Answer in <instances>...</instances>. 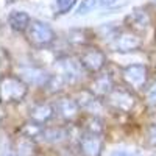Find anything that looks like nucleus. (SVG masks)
Returning a JSON list of instances; mask_svg holds the SVG:
<instances>
[{"mask_svg":"<svg viewBox=\"0 0 156 156\" xmlns=\"http://www.w3.org/2000/svg\"><path fill=\"white\" fill-rule=\"evenodd\" d=\"M154 36H156V30H154Z\"/></svg>","mask_w":156,"mask_h":156,"instance_id":"23","label":"nucleus"},{"mask_svg":"<svg viewBox=\"0 0 156 156\" xmlns=\"http://www.w3.org/2000/svg\"><path fill=\"white\" fill-rule=\"evenodd\" d=\"M78 109H80V106H78L76 100L67 98V97L59 98V100L56 101V106H55V111L58 112L59 117H62L64 120H72V119H75L76 114H78Z\"/></svg>","mask_w":156,"mask_h":156,"instance_id":"11","label":"nucleus"},{"mask_svg":"<svg viewBox=\"0 0 156 156\" xmlns=\"http://www.w3.org/2000/svg\"><path fill=\"white\" fill-rule=\"evenodd\" d=\"M22 75H27V78H28V81L31 83V84H45L47 86V83H48V80H50V75H47L44 70H41V69H25L23 72H22Z\"/></svg>","mask_w":156,"mask_h":156,"instance_id":"13","label":"nucleus"},{"mask_svg":"<svg viewBox=\"0 0 156 156\" xmlns=\"http://www.w3.org/2000/svg\"><path fill=\"white\" fill-rule=\"evenodd\" d=\"M75 2L76 0H56V8L61 14H66V12H69L73 8Z\"/></svg>","mask_w":156,"mask_h":156,"instance_id":"18","label":"nucleus"},{"mask_svg":"<svg viewBox=\"0 0 156 156\" xmlns=\"http://www.w3.org/2000/svg\"><path fill=\"white\" fill-rule=\"evenodd\" d=\"M8 156H16V154H8Z\"/></svg>","mask_w":156,"mask_h":156,"instance_id":"22","label":"nucleus"},{"mask_svg":"<svg viewBox=\"0 0 156 156\" xmlns=\"http://www.w3.org/2000/svg\"><path fill=\"white\" fill-rule=\"evenodd\" d=\"M8 23L14 31H25L30 28L31 19L28 16V12L25 11H11L8 16Z\"/></svg>","mask_w":156,"mask_h":156,"instance_id":"12","label":"nucleus"},{"mask_svg":"<svg viewBox=\"0 0 156 156\" xmlns=\"http://www.w3.org/2000/svg\"><path fill=\"white\" fill-rule=\"evenodd\" d=\"M80 64L81 67L86 70V72H90V73H97L100 72L106 64V55L103 53L101 50L95 48V47H90V48H86L81 56H80Z\"/></svg>","mask_w":156,"mask_h":156,"instance_id":"4","label":"nucleus"},{"mask_svg":"<svg viewBox=\"0 0 156 156\" xmlns=\"http://www.w3.org/2000/svg\"><path fill=\"white\" fill-rule=\"evenodd\" d=\"M140 45H142L140 37L131 31L120 33L114 39V44H112L114 50H117V51H134V50L140 48Z\"/></svg>","mask_w":156,"mask_h":156,"instance_id":"7","label":"nucleus"},{"mask_svg":"<svg viewBox=\"0 0 156 156\" xmlns=\"http://www.w3.org/2000/svg\"><path fill=\"white\" fill-rule=\"evenodd\" d=\"M53 115H55V108L48 103H37L30 109V119L36 125L47 123Z\"/></svg>","mask_w":156,"mask_h":156,"instance_id":"10","label":"nucleus"},{"mask_svg":"<svg viewBox=\"0 0 156 156\" xmlns=\"http://www.w3.org/2000/svg\"><path fill=\"white\" fill-rule=\"evenodd\" d=\"M147 139H148V144L156 147V123L150 125L148 128V133H147Z\"/></svg>","mask_w":156,"mask_h":156,"instance_id":"20","label":"nucleus"},{"mask_svg":"<svg viewBox=\"0 0 156 156\" xmlns=\"http://www.w3.org/2000/svg\"><path fill=\"white\" fill-rule=\"evenodd\" d=\"M28 92V86L22 78L6 76L2 80V100L6 103L22 101Z\"/></svg>","mask_w":156,"mask_h":156,"instance_id":"2","label":"nucleus"},{"mask_svg":"<svg viewBox=\"0 0 156 156\" xmlns=\"http://www.w3.org/2000/svg\"><path fill=\"white\" fill-rule=\"evenodd\" d=\"M80 151L83 156H100L103 151V140L97 134H84L80 139Z\"/></svg>","mask_w":156,"mask_h":156,"instance_id":"8","label":"nucleus"},{"mask_svg":"<svg viewBox=\"0 0 156 156\" xmlns=\"http://www.w3.org/2000/svg\"><path fill=\"white\" fill-rule=\"evenodd\" d=\"M109 156H140L139 150H134V148H117V150H112Z\"/></svg>","mask_w":156,"mask_h":156,"instance_id":"19","label":"nucleus"},{"mask_svg":"<svg viewBox=\"0 0 156 156\" xmlns=\"http://www.w3.org/2000/svg\"><path fill=\"white\" fill-rule=\"evenodd\" d=\"M98 6V0H81V3L80 6H78L76 9V14L78 16H84L87 14V12H90L94 8Z\"/></svg>","mask_w":156,"mask_h":156,"instance_id":"16","label":"nucleus"},{"mask_svg":"<svg viewBox=\"0 0 156 156\" xmlns=\"http://www.w3.org/2000/svg\"><path fill=\"white\" fill-rule=\"evenodd\" d=\"M56 39V34L53 31V28L50 27L47 22L42 20H33L30 23L28 28V41L37 47V48H44L48 47L50 44H53Z\"/></svg>","mask_w":156,"mask_h":156,"instance_id":"1","label":"nucleus"},{"mask_svg":"<svg viewBox=\"0 0 156 156\" xmlns=\"http://www.w3.org/2000/svg\"><path fill=\"white\" fill-rule=\"evenodd\" d=\"M145 101L148 106H156V81L151 83L145 90Z\"/></svg>","mask_w":156,"mask_h":156,"instance_id":"17","label":"nucleus"},{"mask_svg":"<svg viewBox=\"0 0 156 156\" xmlns=\"http://www.w3.org/2000/svg\"><path fill=\"white\" fill-rule=\"evenodd\" d=\"M129 19H133V22L136 25H140V27H147L150 23V17L144 9H134V12L129 16Z\"/></svg>","mask_w":156,"mask_h":156,"instance_id":"15","label":"nucleus"},{"mask_svg":"<svg viewBox=\"0 0 156 156\" xmlns=\"http://www.w3.org/2000/svg\"><path fill=\"white\" fill-rule=\"evenodd\" d=\"M42 139L47 140V142H51V144H56V142H61L67 137V133H66V129H62V128H45L44 131L41 133Z\"/></svg>","mask_w":156,"mask_h":156,"instance_id":"14","label":"nucleus"},{"mask_svg":"<svg viewBox=\"0 0 156 156\" xmlns=\"http://www.w3.org/2000/svg\"><path fill=\"white\" fill-rule=\"evenodd\" d=\"M114 90V83L108 73H101L94 78L92 84H90V94L97 97H108Z\"/></svg>","mask_w":156,"mask_h":156,"instance_id":"9","label":"nucleus"},{"mask_svg":"<svg viewBox=\"0 0 156 156\" xmlns=\"http://www.w3.org/2000/svg\"><path fill=\"white\" fill-rule=\"evenodd\" d=\"M108 103H109V106H112L117 111L128 112V111L133 109L134 103H136V98H134V95L129 92V90L114 89L112 92L108 95Z\"/></svg>","mask_w":156,"mask_h":156,"instance_id":"5","label":"nucleus"},{"mask_svg":"<svg viewBox=\"0 0 156 156\" xmlns=\"http://www.w3.org/2000/svg\"><path fill=\"white\" fill-rule=\"evenodd\" d=\"M115 3V0H98V6H103V8H109Z\"/></svg>","mask_w":156,"mask_h":156,"instance_id":"21","label":"nucleus"},{"mask_svg":"<svg viewBox=\"0 0 156 156\" xmlns=\"http://www.w3.org/2000/svg\"><path fill=\"white\" fill-rule=\"evenodd\" d=\"M81 64L80 61H75L72 58H64L58 61V75L64 80V83H75L80 80L81 73Z\"/></svg>","mask_w":156,"mask_h":156,"instance_id":"6","label":"nucleus"},{"mask_svg":"<svg viewBox=\"0 0 156 156\" xmlns=\"http://www.w3.org/2000/svg\"><path fill=\"white\" fill-rule=\"evenodd\" d=\"M122 78L133 90L144 89L148 80V69L144 64H129L122 70Z\"/></svg>","mask_w":156,"mask_h":156,"instance_id":"3","label":"nucleus"}]
</instances>
